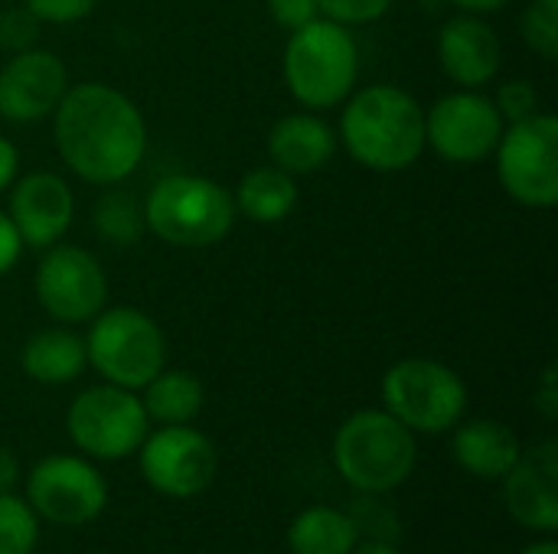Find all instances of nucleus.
Wrapping results in <instances>:
<instances>
[{"mask_svg": "<svg viewBox=\"0 0 558 554\" xmlns=\"http://www.w3.org/2000/svg\"><path fill=\"white\" fill-rule=\"evenodd\" d=\"M360 75V49L350 26L317 16L291 29L284 46V85L311 111L343 104Z\"/></svg>", "mask_w": 558, "mask_h": 554, "instance_id": "4", "label": "nucleus"}, {"mask_svg": "<svg viewBox=\"0 0 558 554\" xmlns=\"http://www.w3.org/2000/svg\"><path fill=\"white\" fill-rule=\"evenodd\" d=\"M203 382L183 369H160L141 395V405L150 421L157 424H193L203 411Z\"/></svg>", "mask_w": 558, "mask_h": 554, "instance_id": "23", "label": "nucleus"}, {"mask_svg": "<svg viewBox=\"0 0 558 554\" xmlns=\"http://www.w3.org/2000/svg\"><path fill=\"white\" fill-rule=\"evenodd\" d=\"M504 124H517V121H526L533 114H539V95L536 88L526 82V78H510L500 85L497 98H494Z\"/></svg>", "mask_w": 558, "mask_h": 554, "instance_id": "27", "label": "nucleus"}, {"mask_svg": "<svg viewBox=\"0 0 558 554\" xmlns=\"http://www.w3.org/2000/svg\"><path fill=\"white\" fill-rule=\"evenodd\" d=\"M69 91V69L49 49H23L0 69V114L13 124H33L56 111Z\"/></svg>", "mask_w": 558, "mask_h": 554, "instance_id": "14", "label": "nucleus"}, {"mask_svg": "<svg viewBox=\"0 0 558 554\" xmlns=\"http://www.w3.org/2000/svg\"><path fill=\"white\" fill-rule=\"evenodd\" d=\"M268 153H271V163L291 176L317 173L333 160L337 134L320 114L294 111V114L278 118L275 127L268 131Z\"/></svg>", "mask_w": 558, "mask_h": 554, "instance_id": "18", "label": "nucleus"}, {"mask_svg": "<svg viewBox=\"0 0 558 554\" xmlns=\"http://www.w3.org/2000/svg\"><path fill=\"white\" fill-rule=\"evenodd\" d=\"M383 405L412 434H448L468 411V385L451 366L412 356L386 369Z\"/></svg>", "mask_w": 558, "mask_h": 554, "instance_id": "7", "label": "nucleus"}, {"mask_svg": "<svg viewBox=\"0 0 558 554\" xmlns=\"http://www.w3.org/2000/svg\"><path fill=\"white\" fill-rule=\"evenodd\" d=\"M356 545H360L356 519L333 506H307L288 526L291 554H350Z\"/></svg>", "mask_w": 558, "mask_h": 554, "instance_id": "22", "label": "nucleus"}, {"mask_svg": "<svg viewBox=\"0 0 558 554\" xmlns=\"http://www.w3.org/2000/svg\"><path fill=\"white\" fill-rule=\"evenodd\" d=\"M392 3H396V0H317L320 16L337 20V23H343V26L373 23V20H379Z\"/></svg>", "mask_w": 558, "mask_h": 554, "instance_id": "29", "label": "nucleus"}, {"mask_svg": "<svg viewBox=\"0 0 558 554\" xmlns=\"http://www.w3.org/2000/svg\"><path fill=\"white\" fill-rule=\"evenodd\" d=\"M235 212H242L245 219L252 222H262V225H275V222H284L294 206H298V183L291 173H284L281 167H255L248 170L235 193Z\"/></svg>", "mask_w": 558, "mask_h": 554, "instance_id": "21", "label": "nucleus"}, {"mask_svg": "<svg viewBox=\"0 0 558 554\" xmlns=\"http://www.w3.org/2000/svg\"><path fill=\"white\" fill-rule=\"evenodd\" d=\"M533 405L539 408V415L546 421H556L558 418V382H556V366H546L536 392H533Z\"/></svg>", "mask_w": 558, "mask_h": 554, "instance_id": "32", "label": "nucleus"}, {"mask_svg": "<svg viewBox=\"0 0 558 554\" xmlns=\"http://www.w3.org/2000/svg\"><path fill=\"white\" fill-rule=\"evenodd\" d=\"M461 13H477V16H484V13H494V10H500L504 3H510V0H451Z\"/></svg>", "mask_w": 558, "mask_h": 554, "instance_id": "36", "label": "nucleus"}, {"mask_svg": "<svg viewBox=\"0 0 558 554\" xmlns=\"http://www.w3.org/2000/svg\"><path fill=\"white\" fill-rule=\"evenodd\" d=\"M235 216L232 193L196 173L163 176L144 199V229L177 248L219 245L232 232Z\"/></svg>", "mask_w": 558, "mask_h": 554, "instance_id": "5", "label": "nucleus"}, {"mask_svg": "<svg viewBox=\"0 0 558 554\" xmlns=\"http://www.w3.org/2000/svg\"><path fill=\"white\" fill-rule=\"evenodd\" d=\"M85 356L108 385L141 392L167 366V336L137 307H105L88 320Z\"/></svg>", "mask_w": 558, "mask_h": 554, "instance_id": "6", "label": "nucleus"}, {"mask_svg": "<svg viewBox=\"0 0 558 554\" xmlns=\"http://www.w3.org/2000/svg\"><path fill=\"white\" fill-rule=\"evenodd\" d=\"M504 503L513 522L530 532L553 535L558 529V444L539 441L520 451L504 477Z\"/></svg>", "mask_w": 558, "mask_h": 554, "instance_id": "15", "label": "nucleus"}, {"mask_svg": "<svg viewBox=\"0 0 558 554\" xmlns=\"http://www.w3.org/2000/svg\"><path fill=\"white\" fill-rule=\"evenodd\" d=\"M20 255H23V242H20V235H16V229H13L10 216L0 209V278L20 261Z\"/></svg>", "mask_w": 558, "mask_h": 554, "instance_id": "33", "label": "nucleus"}, {"mask_svg": "<svg viewBox=\"0 0 558 554\" xmlns=\"http://www.w3.org/2000/svg\"><path fill=\"white\" fill-rule=\"evenodd\" d=\"M340 140L350 157L376 173H399L425 153V108L399 85H369L343 101Z\"/></svg>", "mask_w": 558, "mask_h": 554, "instance_id": "2", "label": "nucleus"}, {"mask_svg": "<svg viewBox=\"0 0 558 554\" xmlns=\"http://www.w3.org/2000/svg\"><path fill=\"white\" fill-rule=\"evenodd\" d=\"M20 366H23L26 379L39 382V385H69L88 366L85 340L62 323L39 330L23 343Z\"/></svg>", "mask_w": 558, "mask_h": 554, "instance_id": "20", "label": "nucleus"}, {"mask_svg": "<svg viewBox=\"0 0 558 554\" xmlns=\"http://www.w3.org/2000/svg\"><path fill=\"white\" fill-rule=\"evenodd\" d=\"M520 33L536 56L553 62L558 56V0H533L520 16Z\"/></svg>", "mask_w": 558, "mask_h": 554, "instance_id": "26", "label": "nucleus"}, {"mask_svg": "<svg viewBox=\"0 0 558 554\" xmlns=\"http://www.w3.org/2000/svg\"><path fill=\"white\" fill-rule=\"evenodd\" d=\"M451 431H454L451 438L454 464L477 480H504L523 451L517 434L494 418H474L464 424L458 421Z\"/></svg>", "mask_w": 558, "mask_h": 554, "instance_id": "19", "label": "nucleus"}, {"mask_svg": "<svg viewBox=\"0 0 558 554\" xmlns=\"http://www.w3.org/2000/svg\"><path fill=\"white\" fill-rule=\"evenodd\" d=\"M95 232L111 245H134L144 232V206L121 183L108 186L95 202Z\"/></svg>", "mask_w": 558, "mask_h": 554, "instance_id": "24", "label": "nucleus"}, {"mask_svg": "<svg viewBox=\"0 0 558 554\" xmlns=\"http://www.w3.org/2000/svg\"><path fill=\"white\" fill-rule=\"evenodd\" d=\"M52 118L56 150L78 180L114 186L141 167L147 124L124 91L101 82L69 85Z\"/></svg>", "mask_w": 558, "mask_h": 554, "instance_id": "1", "label": "nucleus"}, {"mask_svg": "<svg viewBox=\"0 0 558 554\" xmlns=\"http://www.w3.org/2000/svg\"><path fill=\"white\" fill-rule=\"evenodd\" d=\"M10 206L7 216L23 242V248H49L56 245L75 216V196L69 183L49 170L29 173L10 183Z\"/></svg>", "mask_w": 558, "mask_h": 554, "instance_id": "16", "label": "nucleus"}, {"mask_svg": "<svg viewBox=\"0 0 558 554\" xmlns=\"http://www.w3.org/2000/svg\"><path fill=\"white\" fill-rule=\"evenodd\" d=\"M520 554H558V545L553 539H543V542H533V545H526Z\"/></svg>", "mask_w": 558, "mask_h": 554, "instance_id": "38", "label": "nucleus"}, {"mask_svg": "<svg viewBox=\"0 0 558 554\" xmlns=\"http://www.w3.org/2000/svg\"><path fill=\"white\" fill-rule=\"evenodd\" d=\"M415 460V434L386 408H363L333 434V467L363 496L399 490L412 477Z\"/></svg>", "mask_w": 558, "mask_h": 554, "instance_id": "3", "label": "nucleus"}, {"mask_svg": "<svg viewBox=\"0 0 558 554\" xmlns=\"http://www.w3.org/2000/svg\"><path fill=\"white\" fill-rule=\"evenodd\" d=\"M350 554H402L396 545H389V542H383V539H373V542H366V545H356Z\"/></svg>", "mask_w": 558, "mask_h": 554, "instance_id": "37", "label": "nucleus"}, {"mask_svg": "<svg viewBox=\"0 0 558 554\" xmlns=\"http://www.w3.org/2000/svg\"><path fill=\"white\" fill-rule=\"evenodd\" d=\"M26 503L52 526H85L105 513L108 483L85 457L49 454L26 477Z\"/></svg>", "mask_w": 558, "mask_h": 554, "instance_id": "11", "label": "nucleus"}, {"mask_svg": "<svg viewBox=\"0 0 558 554\" xmlns=\"http://www.w3.org/2000/svg\"><path fill=\"white\" fill-rule=\"evenodd\" d=\"M33 291L39 307L62 327L88 323L105 310L108 278L98 258L78 245H49L36 264Z\"/></svg>", "mask_w": 558, "mask_h": 554, "instance_id": "13", "label": "nucleus"}, {"mask_svg": "<svg viewBox=\"0 0 558 554\" xmlns=\"http://www.w3.org/2000/svg\"><path fill=\"white\" fill-rule=\"evenodd\" d=\"M268 3V13L271 20L281 26V29H301L304 23L317 20L320 16V7L317 0H265Z\"/></svg>", "mask_w": 558, "mask_h": 554, "instance_id": "31", "label": "nucleus"}, {"mask_svg": "<svg viewBox=\"0 0 558 554\" xmlns=\"http://www.w3.org/2000/svg\"><path fill=\"white\" fill-rule=\"evenodd\" d=\"M16 477H20V464L13 457V451L0 447V493H13Z\"/></svg>", "mask_w": 558, "mask_h": 554, "instance_id": "35", "label": "nucleus"}, {"mask_svg": "<svg viewBox=\"0 0 558 554\" xmlns=\"http://www.w3.org/2000/svg\"><path fill=\"white\" fill-rule=\"evenodd\" d=\"M497 180L510 199L530 209H553L558 202V121L539 111L526 121L507 124L497 140Z\"/></svg>", "mask_w": 558, "mask_h": 554, "instance_id": "9", "label": "nucleus"}, {"mask_svg": "<svg viewBox=\"0 0 558 554\" xmlns=\"http://www.w3.org/2000/svg\"><path fill=\"white\" fill-rule=\"evenodd\" d=\"M39 36V20L26 7H10L0 13V49L3 52H23L33 49Z\"/></svg>", "mask_w": 558, "mask_h": 554, "instance_id": "28", "label": "nucleus"}, {"mask_svg": "<svg viewBox=\"0 0 558 554\" xmlns=\"http://www.w3.org/2000/svg\"><path fill=\"white\" fill-rule=\"evenodd\" d=\"M150 428L141 398L131 389L92 385L78 392L65 415L72 444L92 460H124L137 454Z\"/></svg>", "mask_w": 558, "mask_h": 554, "instance_id": "8", "label": "nucleus"}, {"mask_svg": "<svg viewBox=\"0 0 558 554\" xmlns=\"http://www.w3.org/2000/svg\"><path fill=\"white\" fill-rule=\"evenodd\" d=\"M16 170H20V153H16V147H13L7 137H0V193L16 180Z\"/></svg>", "mask_w": 558, "mask_h": 554, "instance_id": "34", "label": "nucleus"}, {"mask_svg": "<svg viewBox=\"0 0 558 554\" xmlns=\"http://www.w3.org/2000/svg\"><path fill=\"white\" fill-rule=\"evenodd\" d=\"M39 542V519L26 500L0 493V554H33Z\"/></svg>", "mask_w": 558, "mask_h": 554, "instance_id": "25", "label": "nucleus"}, {"mask_svg": "<svg viewBox=\"0 0 558 554\" xmlns=\"http://www.w3.org/2000/svg\"><path fill=\"white\" fill-rule=\"evenodd\" d=\"M500 39L494 26L477 13L451 16L438 33V62L461 88H484L500 72Z\"/></svg>", "mask_w": 558, "mask_h": 554, "instance_id": "17", "label": "nucleus"}, {"mask_svg": "<svg viewBox=\"0 0 558 554\" xmlns=\"http://www.w3.org/2000/svg\"><path fill=\"white\" fill-rule=\"evenodd\" d=\"M504 118L481 88H461L438 98L425 114V144L454 167H474L494 157Z\"/></svg>", "mask_w": 558, "mask_h": 554, "instance_id": "12", "label": "nucleus"}, {"mask_svg": "<svg viewBox=\"0 0 558 554\" xmlns=\"http://www.w3.org/2000/svg\"><path fill=\"white\" fill-rule=\"evenodd\" d=\"M98 0H23V7L39 20V23H78L95 10Z\"/></svg>", "mask_w": 558, "mask_h": 554, "instance_id": "30", "label": "nucleus"}, {"mask_svg": "<svg viewBox=\"0 0 558 554\" xmlns=\"http://www.w3.org/2000/svg\"><path fill=\"white\" fill-rule=\"evenodd\" d=\"M141 454V477L167 500H193L206 493L219 473L216 444L193 424H160L147 431Z\"/></svg>", "mask_w": 558, "mask_h": 554, "instance_id": "10", "label": "nucleus"}]
</instances>
